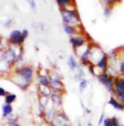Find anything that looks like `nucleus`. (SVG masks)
Returning <instances> with one entry per match:
<instances>
[{
	"mask_svg": "<svg viewBox=\"0 0 124 126\" xmlns=\"http://www.w3.org/2000/svg\"><path fill=\"white\" fill-rule=\"evenodd\" d=\"M61 15L63 18L64 21L68 24H73L74 23L78 22L79 16L78 14L75 11H61Z\"/></svg>",
	"mask_w": 124,
	"mask_h": 126,
	"instance_id": "1",
	"label": "nucleus"
},
{
	"mask_svg": "<svg viewBox=\"0 0 124 126\" xmlns=\"http://www.w3.org/2000/svg\"><path fill=\"white\" fill-rule=\"evenodd\" d=\"M10 37L11 38V41L14 43H20V42H23L22 38V34L19 31H13L11 33Z\"/></svg>",
	"mask_w": 124,
	"mask_h": 126,
	"instance_id": "2",
	"label": "nucleus"
},
{
	"mask_svg": "<svg viewBox=\"0 0 124 126\" xmlns=\"http://www.w3.org/2000/svg\"><path fill=\"white\" fill-rule=\"evenodd\" d=\"M20 74H21V76L23 77V78L25 80L28 81L30 80L32 77L33 72L32 70L30 68H24L21 71Z\"/></svg>",
	"mask_w": 124,
	"mask_h": 126,
	"instance_id": "3",
	"label": "nucleus"
},
{
	"mask_svg": "<svg viewBox=\"0 0 124 126\" xmlns=\"http://www.w3.org/2000/svg\"><path fill=\"white\" fill-rule=\"evenodd\" d=\"M100 80L105 85V86L108 89H111L112 87V80L110 78H108L105 74H103L100 78Z\"/></svg>",
	"mask_w": 124,
	"mask_h": 126,
	"instance_id": "4",
	"label": "nucleus"
},
{
	"mask_svg": "<svg viewBox=\"0 0 124 126\" xmlns=\"http://www.w3.org/2000/svg\"><path fill=\"white\" fill-rule=\"evenodd\" d=\"M71 43L73 47H76L78 46H81L84 43V39L82 37H79L78 38H72L71 40Z\"/></svg>",
	"mask_w": 124,
	"mask_h": 126,
	"instance_id": "5",
	"label": "nucleus"
},
{
	"mask_svg": "<svg viewBox=\"0 0 124 126\" xmlns=\"http://www.w3.org/2000/svg\"><path fill=\"white\" fill-rule=\"evenodd\" d=\"M109 104H111L112 105H113L115 109H117V110H123L124 109L123 105H121V104H120L119 103H118L117 101H115L114 99H113V97H111L110 100L109 101Z\"/></svg>",
	"mask_w": 124,
	"mask_h": 126,
	"instance_id": "6",
	"label": "nucleus"
},
{
	"mask_svg": "<svg viewBox=\"0 0 124 126\" xmlns=\"http://www.w3.org/2000/svg\"><path fill=\"white\" fill-rule=\"evenodd\" d=\"M98 66L100 68H103V71H105L106 70V57L105 55H103V57H102V59H101L100 61L98 62Z\"/></svg>",
	"mask_w": 124,
	"mask_h": 126,
	"instance_id": "7",
	"label": "nucleus"
},
{
	"mask_svg": "<svg viewBox=\"0 0 124 126\" xmlns=\"http://www.w3.org/2000/svg\"><path fill=\"white\" fill-rule=\"evenodd\" d=\"M56 1L60 6L66 7L71 4V0H56Z\"/></svg>",
	"mask_w": 124,
	"mask_h": 126,
	"instance_id": "8",
	"label": "nucleus"
},
{
	"mask_svg": "<svg viewBox=\"0 0 124 126\" xmlns=\"http://www.w3.org/2000/svg\"><path fill=\"white\" fill-rule=\"evenodd\" d=\"M12 111V108L10 105H5L3 107V114L6 116L10 114Z\"/></svg>",
	"mask_w": 124,
	"mask_h": 126,
	"instance_id": "9",
	"label": "nucleus"
},
{
	"mask_svg": "<svg viewBox=\"0 0 124 126\" xmlns=\"http://www.w3.org/2000/svg\"><path fill=\"white\" fill-rule=\"evenodd\" d=\"M116 91L117 92L118 94H124V87L121 83L116 85Z\"/></svg>",
	"mask_w": 124,
	"mask_h": 126,
	"instance_id": "10",
	"label": "nucleus"
},
{
	"mask_svg": "<svg viewBox=\"0 0 124 126\" xmlns=\"http://www.w3.org/2000/svg\"><path fill=\"white\" fill-rule=\"evenodd\" d=\"M69 65H70V67L71 68V69H74L76 67V62L75 61V58L73 57H70V60H69Z\"/></svg>",
	"mask_w": 124,
	"mask_h": 126,
	"instance_id": "11",
	"label": "nucleus"
},
{
	"mask_svg": "<svg viewBox=\"0 0 124 126\" xmlns=\"http://www.w3.org/2000/svg\"><path fill=\"white\" fill-rule=\"evenodd\" d=\"M64 29H65V31L68 34H75V29H73V28L67 25H65L64 26Z\"/></svg>",
	"mask_w": 124,
	"mask_h": 126,
	"instance_id": "12",
	"label": "nucleus"
},
{
	"mask_svg": "<svg viewBox=\"0 0 124 126\" xmlns=\"http://www.w3.org/2000/svg\"><path fill=\"white\" fill-rule=\"evenodd\" d=\"M15 98H16V96L15 94H11V95H9L6 97V101L7 103L8 104H11V102H13L15 101Z\"/></svg>",
	"mask_w": 124,
	"mask_h": 126,
	"instance_id": "13",
	"label": "nucleus"
},
{
	"mask_svg": "<svg viewBox=\"0 0 124 126\" xmlns=\"http://www.w3.org/2000/svg\"><path fill=\"white\" fill-rule=\"evenodd\" d=\"M39 82L44 86H47V85L48 83V79H47V78L45 76H41L39 78Z\"/></svg>",
	"mask_w": 124,
	"mask_h": 126,
	"instance_id": "14",
	"label": "nucleus"
},
{
	"mask_svg": "<svg viewBox=\"0 0 124 126\" xmlns=\"http://www.w3.org/2000/svg\"><path fill=\"white\" fill-rule=\"evenodd\" d=\"M89 54V49H87L85 51V52L83 54L82 56V57H81L82 60H84V61H86L88 59Z\"/></svg>",
	"mask_w": 124,
	"mask_h": 126,
	"instance_id": "15",
	"label": "nucleus"
},
{
	"mask_svg": "<svg viewBox=\"0 0 124 126\" xmlns=\"http://www.w3.org/2000/svg\"><path fill=\"white\" fill-rule=\"evenodd\" d=\"M87 81L85 80H82L81 82V83H80V88L81 90H83L84 89V88H85V87H87Z\"/></svg>",
	"mask_w": 124,
	"mask_h": 126,
	"instance_id": "16",
	"label": "nucleus"
},
{
	"mask_svg": "<svg viewBox=\"0 0 124 126\" xmlns=\"http://www.w3.org/2000/svg\"><path fill=\"white\" fill-rule=\"evenodd\" d=\"M27 35H28V31L27 30H24L23 31V33H22V38L23 40V41L24 40L25 38L27 37Z\"/></svg>",
	"mask_w": 124,
	"mask_h": 126,
	"instance_id": "17",
	"label": "nucleus"
},
{
	"mask_svg": "<svg viewBox=\"0 0 124 126\" xmlns=\"http://www.w3.org/2000/svg\"><path fill=\"white\" fill-rule=\"evenodd\" d=\"M120 1H121V0H106L108 4H113L116 3V2H119Z\"/></svg>",
	"mask_w": 124,
	"mask_h": 126,
	"instance_id": "18",
	"label": "nucleus"
},
{
	"mask_svg": "<svg viewBox=\"0 0 124 126\" xmlns=\"http://www.w3.org/2000/svg\"><path fill=\"white\" fill-rule=\"evenodd\" d=\"M103 123H104L105 126H109L110 124V123H111V119H105L104 120V122H103Z\"/></svg>",
	"mask_w": 124,
	"mask_h": 126,
	"instance_id": "19",
	"label": "nucleus"
},
{
	"mask_svg": "<svg viewBox=\"0 0 124 126\" xmlns=\"http://www.w3.org/2000/svg\"><path fill=\"white\" fill-rule=\"evenodd\" d=\"M29 4H30V7H31L32 8L35 9L36 5H35V3H34V1H33V0H30V1H29Z\"/></svg>",
	"mask_w": 124,
	"mask_h": 126,
	"instance_id": "20",
	"label": "nucleus"
},
{
	"mask_svg": "<svg viewBox=\"0 0 124 126\" xmlns=\"http://www.w3.org/2000/svg\"><path fill=\"white\" fill-rule=\"evenodd\" d=\"M103 116H104V115H103V114L102 113L101 116V118H100V119H99V125H101V124L102 121H103Z\"/></svg>",
	"mask_w": 124,
	"mask_h": 126,
	"instance_id": "21",
	"label": "nucleus"
},
{
	"mask_svg": "<svg viewBox=\"0 0 124 126\" xmlns=\"http://www.w3.org/2000/svg\"><path fill=\"white\" fill-rule=\"evenodd\" d=\"M105 14L107 15H109V14H110V10H109L108 9H106L105 11Z\"/></svg>",
	"mask_w": 124,
	"mask_h": 126,
	"instance_id": "22",
	"label": "nucleus"
},
{
	"mask_svg": "<svg viewBox=\"0 0 124 126\" xmlns=\"http://www.w3.org/2000/svg\"><path fill=\"white\" fill-rule=\"evenodd\" d=\"M4 93H5L4 90L2 88H0V94H1V96H3Z\"/></svg>",
	"mask_w": 124,
	"mask_h": 126,
	"instance_id": "23",
	"label": "nucleus"
},
{
	"mask_svg": "<svg viewBox=\"0 0 124 126\" xmlns=\"http://www.w3.org/2000/svg\"><path fill=\"white\" fill-rule=\"evenodd\" d=\"M121 71L124 72V63H122L121 65Z\"/></svg>",
	"mask_w": 124,
	"mask_h": 126,
	"instance_id": "24",
	"label": "nucleus"
},
{
	"mask_svg": "<svg viewBox=\"0 0 124 126\" xmlns=\"http://www.w3.org/2000/svg\"><path fill=\"white\" fill-rule=\"evenodd\" d=\"M89 70H90V73H91V74H94V71H93V68L91 66H90V67H89Z\"/></svg>",
	"mask_w": 124,
	"mask_h": 126,
	"instance_id": "25",
	"label": "nucleus"
},
{
	"mask_svg": "<svg viewBox=\"0 0 124 126\" xmlns=\"http://www.w3.org/2000/svg\"><path fill=\"white\" fill-rule=\"evenodd\" d=\"M11 126H18V124H15V123H13V124H11Z\"/></svg>",
	"mask_w": 124,
	"mask_h": 126,
	"instance_id": "26",
	"label": "nucleus"
},
{
	"mask_svg": "<svg viewBox=\"0 0 124 126\" xmlns=\"http://www.w3.org/2000/svg\"><path fill=\"white\" fill-rule=\"evenodd\" d=\"M88 126H92V124H91V123H89V124H88Z\"/></svg>",
	"mask_w": 124,
	"mask_h": 126,
	"instance_id": "27",
	"label": "nucleus"
},
{
	"mask_svg": "<svg viewBox=\"0 0 124 126\" xmlns=\"http://www.w3.org/2000/svg\"><path fill=\"white\" fill-rule=\"evenodd\" d=\"M79 126H80V125H79Z\"/></svg>",
	"mask_w": 124,
	"mask_h": 126,
	"instance_id": "28",
	"label": "nucleus"
},
{
	"mask_svg": "<svg viewBox=\"0 0 124 126\" xmlns=\"http://www.w3.org/2000/svg\"><path fill=\"white\" fill-rule=\"evenodd\" d=\"M123 106H124V105H123Z\"/></svg>",
	"mask_w": 124,
	"mask_h": 126,
	"instance_id": "29",
	"label": "nucleus"
},
{
	"mask_svg": "<svg viewBox=\"0 0 124 126\" xmlns=\"http://www.w3.org/2000/svg\"><path fill=\"white\" fill-rule=\"evenodd\" d=\"M54 126V125H53V126Z\"/></svg>",
	"mask_w": 124,
	"mask_h": 126,
	"instance_id": "30",
	"label": "nucleus"
},
{
	"mask_svg": "<svg viewBox=\"0 0 124 126\" xmlns=\"http://www.w3.org/2000/svg\"></svg>",
	"mask_w": 124,
	"mask_h": 126,
	"instance_id": "31",
	"label": "nucleus"
}]
</instances>
